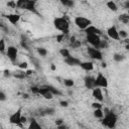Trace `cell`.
<instances>
[{
    "instance_id": "cell-1",
    "label": "cell",
    "mask_w": 129,
    "mask_h": 129,
    "mask_svg": "<svg viewBox=\"0 0 129 129\" xmlns=\"http://www.w3.org/2000/svg\"><path fill=\"white\" fill-rule=\"evenodd\" d=\"M102 120V125L105 127H108L109 129H113L117 123V115L113 113L112 111H109L107 114L104 115Z\"/></svg>"
},
{
    "instance_id": "cell-2",
    "label": "cell",
    "mask_w": 129,
    "mask_h": 129,
    "mask_svg": "<svg viewBox=\"0 0 129 129\" xmlns=\"http://www.w3.org/2000/svg\"><path fill=\"white\" fill-rule=\"evenodd\" d=\"M53 25L57 30L61 31L63 34L68 33L69 28H70V23L64 17H56V18H54Z\"/></svg>"
},
{
    "instance_id": "cell-3",
    "label": "cell",
    "mask_w": 129,
    "mask_h": 129,
    "mask_svg": "<svg viewBox=\"0 0 129 129\" xmlns=\"http://www.w3.org/2000/svg\"><path fill=\"white\" fill-rule=\"evenodd\" d=\"M75 24L77 27H79L80 29H86L87 27H89L90 25H92V22L90 19L83 17V16H77L75 17Z\"/></svg>"
},
{
    "instance_id": "cell-4",
    "label": "cell",
    "mask_w": 129,
    "mask_h": 129,
    "mask_svg": "<svg viewBox=\"0 0 129 129\" xmlns=\"http://www.w3.org/2000/svg\"><path fill=\"white\" fill-rule=\"evenodd\" d=\"M94 85H95V88H107L108 87V80L102 73H99L97 75V78H95Z\"/></svg>"
},
{
    "instance_id": "cell-5",
    "label": "cell",
    "mask_w": 129,
    "mask_h": 129,
    "mask_svg": "<svg viewBox=\"0 0 129 129\" xmlns=\"http://www.w3.org/2000/svg\"><path fill=\"white\" fill-rule=\"evenodd\" d=\"M86 39L92 45V47H95V48L99 49V45H100V42H101V38H100L99 35H97V34H86Z\"/></svg>"
},
{
    "instance_id": "cell-6",
    "label": "cell",
    "mask_w": 129,
    "mask_h": 129,
    "mask_svg": "<svg viewBox=\"0 0 129 129\" xmlns=\"http://www.w3.org/2000/svg\"><path fill=\"white\" fill-rule=\"evenodd\" d=\"M21 112H22V110H21V108H19L17 111H15L13 114H11L10 117H9V122H10L11 124H14V125L22 126V124L20 123V118H21V116H22Z\"/></svg>"
},
{
    "instance_id": "cell-7",
    "label": "cell",
    "mask_w": 129,
    "mask_h": 129,
    "mask_svg": "<svg viewBox=\"0 0 129 129\" xmlns=\"http://www.w3.org/2000/svg\"><path fill=\"white\" fill-rule=\"evenodd\" d=\"M87 51H88L89 56L92 57L93 59H98V60H102L103 59V54H102L100 49L91 46V47H88Z\"/></svg>"
},
{
    "instance_id": "cell-8",
    "label": "cell",
    "mask_w": 129,
    "mask_h": 129,
    "mask_svg": "<svg viewBox=\"0 0 129 129\" xmlns=\"http://www.w3.org/2000/svg\"><path fill=\"white\" fill-rule=\"evenodd\" d=\"M17 53H18V50L15 46H8L7 49H6V54L8 56V58L11 60V61H15L16 58H17Z\"/></svg>"
},
{
    "instance_id": "cell-9",
    "label": "cell",
    "mask_w": 129,
    "mask_h": 129,
    "mask_svg": "<svg viewBox=\"0 0 129 129\" xmlns=\"http://www.w3.org/2000/svg\"><path fill=\"white\" fill-rule=\"evenodd\" d=\"M107 34L110 38L114 39V40H119L120 37H119V34H118V30L115 26H111L107 29Z\"/></svg>"
},
{
    "instance_id": "cell-10",
    "label": "cell",
    "mask_w": 129,
    "mask_h": 129,
    "mask_svg": "<svg viewBox=\"0 0 129 129\" xmlns=\"http://www.w3.org/2000/svg\"><path fill=\"white\" fill-rule=\"evenodd\" d=\"M38 94H40L44 99L46 100H51L53 98V95L49 92L48 87H43V88H39L38 90Z\"/></svg>"
},
{
    "instance_id": "cell-11",
    "label": "cell",
    "mask_w": 129,
    "mask_h": 129,
    "mask_svg": "<svg viewBox=\"0 0 129 129\" xmlns=\"http://www.w3.org/2000/svg\"><path fill=\"white\" fill-rule=\"evenodd\" d=\"M92 95L99 102H102L104 100V96H103L101 88H94V89H92Z\"/></svg>"
},
{
    "instance_id": "cell-12",
    "label": "cell",
    "mask_w": 129,
    "mask_h": 129,
    "mask_svg": "<svg viewBox=\"0 0 129 129\" xmlns=\"http://www.w3.org/2000/svg\"><path fill=\"white\" fill-rule=\"evenodd\" d=\"M85 32H86V34H97L99 36L102 34L101 30L99 28H97L96 26H94V25H90L89 27H87L85 29Z\"/></svg>"
},
{
    "instance_id": "cell-13",
    "label": "cell",
    "mask_w": 129,
    "mask_h": 129,
    "mask_svg": "<svg viewBox=\"0 0 129 129\" xmlns=\"http://www.w3.org/2000/svg\"><path fill=\"white\" fill-rule=\"evenodd\" d=\"M64 62L69 66H80L81 63V60L77 57H74L72 55H70L69 57H66L64 58Z\"/></svg>"
},
{
    "instance_id": "cell-14",
    "label": "cell",
    "mask_w": 129,
    "mask_h": 129,
    "mask_svg": "<svg viewBox=\"0 0 129 129\" xmlns=\"http://www.w3.org/2000/svg\"><path fill=\"white\" fill-rule=\"evenodd\" d=\"M6 17H7L8 21H9L11 24H16V23L20 20V15H19V14H16V13L8 14Z\"/></svg>"
},
{
    "instance_id": "cell-15",
    "label": "cell",
    "mask_w": 129,
    "mask_h": 129,
    "mask_svg": "<svg viewBox=\"0 0 129 129\" xmlns=\"http://www.w3.org/2000/svg\"><path fill=\"white\" fill-rule=\"evenodd\" d=\"M84 82H85V87H86L87 89H94V88H95V85H94L95 79H94L93 77H90V76L86 77Z\"/></svg>"
},
{
    "instance_id": "cell-16",
    "label": "cell",
    "mask_w": 129,
    "mask_h": 129,
    "mask_svg": "<svg viewBox=\"0 0 129 129\" xmlns=\"http://www.w3.org/2000/svg\"><path fill=\"white\" fill-rule=\"evenodd\" d=\"M80 67L84 70V71H93L94 70V63L92 61H83L80 63Z\"/></svg>"
},
{
    "instance_id": "cell-17",
    "label": "cell",
    "mask_w": 129,
    "mask_h": 129,
    "mask_svg": "<svg viewBox=\"0 0 129 129\" xmlns=\"http://www.w3.org/2000/svg\"><path fill=\"white\" fill-rule=\"evenodd\" d=\"M34 5H35V2H34V1H28V0H25V4H24L23 9H26V10L33 11V12H34V11H35Z\"/></svg>"
},
{
    "instance_id": "cell-18",
    "label": "cell",
    "mask_w": 129,
    "mask_h": 129,
    "mask_svg": "<svg viewBox=\"0 0 129 129\" xmlns=\"http://www.w3.org/2000/svg\"><path fill=\"white\" fill-rule=\"evenodd\" d=\"M28 129H42V128L35 119H31V121L29 123V126H28Z\"/></svg>"
},
{
    "instance_id": "cell-19",
    "label": "cell",
    "mask_w": 129,
    "mask_h": 129,
    "mask_svg": "<svg viewBox=\"0 0 129 129\" xmlns=\"http://www.w3.org/2000/svg\"><path fill=\"white\" fill-rule=\"evenodd\" d=\"M94 117L97 119H101L104 117V112L102 109H95L94 110Z\"/></svg>"
},
{
    "instance_id": "cell-20",
    "label": "cell",
    "mask_w": 129,
    "mask_h": 129,
    "mask_svg": "<svg viewBox=\"0 0 129 129\" xmlns=\"http://www.w3.org/2000/svg\"><path fill=\"white\" fill-rule=\"evenodd\" d=\"M107 7L112 11H117L118 10V6L114 1H108L107 2Z\"/></svg>"
},
{
    "instance_id": "cell-21",
    "label": "cell",
    "mask_w": 129,
    "mask_h": 129,
    "mask_svg": "<svg viewBox=\"0 0 129 129\" xmlns=\"http://www.w3.org/2000/svg\"><path fill=\"white\" fill-rule=\"evenodd\" d=\"M119 20H120L122 23H124V24H128V23H129V15L126 14V13L121 14V15L119 16Z\"/></svg>"
},
{
    "instance_id": "cell-22",
    "label": "cell",
    "mask_w": 129,
    "mask_h": 129,
    "mask_svg": "<svg viewBox=\"0 0 129 129\" xmlns=\"http://www.w3.org/2000/svg\"><path fill=\"white\" fill-rule=\"evenodd\" d=\"M59 54L66 58V57H69L71 55V52H70V50L68 48H60L59 49Z\"/></svg>"
},
{
    "instance_id": "cell-23",
    "label": "cell",
    "mask_w": 129,
    "mask_h": 129,
    "mask_svg": "<svg viewBox=\"0 0 129 129\" xmlns=\"http://www.w3.org/2000/svg\"><path fill=\"white\" fill-rule=\"evenodd\" d=\"M113 58H114L115 61L120 62V61H122V60L124 59V55L121 54V53H114V54H113Z\"/></svg>"
},
{
    "instance_id": "cell-24",
    "label": "cell",
    "mask_w": 129,
    "mask_h": 129,
    "mask_svg": "<svg viewBox=\"0 0 129 129\" xmlns=\"http://www.w3.org/2000/svg\"><path fill=\"white\" fill-rule=\"evenodd\" d=\"M63 84H64L66 87H68V88H72V87L74 86L75 82H74L72 79H64V80H63Z\"/></svg>"
},
{
    "instance_id": "cell-25",
    "label": "cell",
    "mask_w": 129,
    "mask_h": 129,
    "mask_svg": "<svg viewBox=\"0 0 129 129\" xmlns=\"http://www.w3.org/2000/svg\"><path fill=\"white\" fill-rule=\"evenodd\" d=\"M37 52H38V54L40 56H46V54H47V50L44 47H38L37 48Z\"/></svg>"
},
{
    "instance_id": "cell-26",
    "label": "cell",
    "mask_w": 129,
    "mask_h": 129,
    "mask_svg": "<svg viewBox=\"0 0 129 129\" xmlns=\"http://www.w3.org/2000/svg\"><path fill=\"white\" fill-rule=\"evenodd\" d=\"M61 4H63L64 6H68V7H73L74 6V1H71V0H62L61 1Z\"/></svg>"
},
{
    "instance_id": "cell-27",
    "label": "cell",
    "mask_w": 129,
    "mask_h": 129,
    "mask_svg": "<svg viewBox=\"0 0 129 129\" xmlns=\"http://www.w3.org/2000/svg\"><path fill=\"white\" fill-rule=\"evenodd\" d=\"M118 34H119V37H120V38H127V37H128V33H127V31H125V30H120V31H118Z\"/></svg>"
},
{
    "instance_id": "cell-28",
    "label": "cell",
    "mask_w": 129,
    "mask_h": 129,
    "mask_svg": "<svg viewBox=\"0 0 129 129\" xmlns=\"http://www.w3.org/2000/svg\"><path fill=\"white\" fill-rule=\"evenodd\" d=\"M18 67H19V69H21V70H26V69L28 68V63H27L26 61H22V62H20V63L18 64Z\"/></svg>"
},
{
    "instance_id": "cell-29",
    "label": "cell",
    "mask_w": 129,
    "mask_h": 129,
    "mask_svg": "<svg viewBox=\"0 0 129 129\" xmlns=\"http://www.w3.org/2000/svg\"><path fill=\"white\" fill-rule=\"evenodd\" d=\"M106 47H108V42L106 40H101L100 45H99V49L100 48H106Z\"/></svg>"
},
{
    "instance_id": "cell-30",
    "label": "cell",
    "mask_w": 129,
    "mask_h": 129,
    "mask_svg": "<svg viewBox=\"0 0 129 129\" xmlns=\"http://www.w3.org/2000/svg\"><path fill=\"white\" fill-rule=\"evenodd\" d=\"M92 107L94 108V109H102V104L101 103H99V102H94L93 104H92Z\"/></svg>"
},
{
    "instance_id": "cell-31",
    "label": "cell",
    "mask_w": 129,
    "mask_h": 129,
    "mask_svg": "<svg viewBox=\"0 0 129 129\" xmlns=\"http://www.w3.org/2000/svg\"><path fill=\"white\" fill-rule=\"evenodd\" d=\"M6 48V45H5V41L3 39H0V51H4Z\"/></svg>"
},
{
    "instance_id": "cell-32",
    "label": "cell",
    "mask_w": 129,
    "mask_h": 129,
    "mask_svg": "<svg viewBox=\"0 0 129 129\" xmlns=\"http://www.w3.org/2000/svg\"><path fill=\"white\" fill-rule=\"evenodd\" d=\"M6 99H7V97H6L5 93H4V92H2V91H0V102L5 101Z\"/></svg>"
},
{
    "instance_id": "cell-33",
    "label": "cell",
    "mask_w": 129,
    "mask_h": 129,
    "mask_svg": "<svg viewBox=\"0 0 129 129\" xmlns=\"http://www.w3.org/2000/svg\"><path fill=\"white\" fill-rule=\"evenodd\" d=\"M63 36H64V34H63V33L56 35V41H57V42H61V41H62V39H63Z\"/></svg>"
},
{
    "instance_id": "cell-34",
    "label": "cell",
    "mask_w": 129,
    "mask_h": 129,
    "mask_svg": "<svg viewBox=\"0 0 129 129\" xmlns=\"http://www.w3.org/2000/svg\"><path fill=\"white\" fill-rule=\"evenodd\" d=\"M38 90H39V88H38V87H35V86H32V87L30 88V91H31L32 93H34V94H38Z\"/></svg>"
},
{
    "instance_id": "cell-35",
    "label": "cell",
    "mask_w": 129,
    "mask_h": 129,
    "mask_svg": "<svg viewBox=\"0 0 129 129\" xmlns=\"http://www.w3.org/2000/svg\"><path fill=\"white\" fill-rule=\"evenodd\" d=\"M54 123H55V125H56V126H59V125L63 124V120H62L61 118H57V119L54 121Z\"/></svg>"
},
{
    "instance_id": "cell-36",
    "label": "cell",
    "mask_w": 129,
    "mask_h": 129,
    "mask_svg": "<svg viewBox=\"0 0 129 129\" xmlns=\"http://www.w3.org/2000/svg\"><path fill=\"white\" fill-rule=\"evenodd\" d=\"M59 105H60L61 107L67 108V107L69 106V102H68V101H60V102H59Z\"/></svg>"
},
{
    "instance_id": "cell-37",
    "label": "cell",
    "mask_w": 129,
    "mask_h": 129,
    "mask_svg": "<svg viewBox=\"0 0 129 129\" xmlns=\"http://www.w3.org/2000/svg\"><path fill=\"white\" fill-rule=\"evenodd\" d=\"M8 6H11L12 8H16V2H13V1H10V2H8V4H7Z\"/></svg>"
},
{
    "instance_id": "cell-38",
    "label": "cell",
    "mask_w": 129,
    "mask_h": 129,
    "mask_svg": "<svg viewBox=\"0 0 129 129\" xmlns=\"http://www.w3.org/2000/svg\"><path fill=\"white\" fill-rule=\"evenodd\" d=\"M26 121H27V118H26L25 116H21V118H20V123H21V124H24V123H26Z\"/></svg>"
},
{
    "instance_id": "cell-39",
    "label": "cell",
    "mask_w": 129,
    "mask_h": 129,
    "mask_svg": "<svg viewBox=\"0 0 129 129\" xmlns=\"http://www.w3.org/2000/svg\"><path fill=\"white\" fill-rule=\"evenodd\" d=\"M56 129H68V126H67V125H64V124H61V125L57 126V127H56Z\"/></svg>"
},
{
    "instance_id": "cell-40",
    "label": "cell",
    "mask_w": 129,
    "mask_h": 129,
    "mask_svg": "<svg viewBox=\"0 0 129 129\" xmlns=\"http://www.w3.org/2000/svg\"><path fill=\"white\" fill-rule=\"evenodd\" d=\"M45 112H46V114H53L54 110H53V109H47Z\"/></svg>"
},
{
    "instance_id": "cell-41",
    "label": "cell",
    "mask_w": 129,
    "mask_h": 129,
    "mask_svg": "<svg viewBox=\"0 0 129 129\" xmlns=\"http://www.w3.org/2000/svg\"><path fill=\"white\" fill-rule=\"evenodd\" d=\"M4 76H5V77H9V76H10V72H9L8 70H5V71H4Z\"/></svg>"
},
{
    "instance_id": "cell-42",
    "label": "cell",
    "mask_w": 129,
    "mask_h": 129,
    "mask_svg": "<svg viewBox=\"0 0 129 129\" xmlns=\"http://www.w3.org/2000/svg\"><path fill=\"white\" fill-rule=\"evenodd\" d=\"M50 70H51V71H55V70H56V67H55V64L51 63V64H50Z\"/></svg>"
},
{
    "instance_id": "cell-43",
    "label": "cell",
    "mask_w": 129,
    "mask_h": 129,
    "mask_svg": "<svg viewBox=\"0 0 129 129\" xmlns=\"http://www.w3.org/2000/svg\"><path fill=\"white\" fill-rule=\"evenodd\" d=\"M25 74H26V75H27V76H30V75H31V74H32V71H27V72H26V73H25Z\"/></svg>"
},
{
    "instance_id": "cell-44",
    "label": "cell",
    "mask_w": 129,
    "mask_h": 129,
    "mask_svg": "<svg viewBox=\"0 0 129 129\" xmlns=\"http://www.w3.org/2000/svg\"><path fill=\"white\" fill-rule=\"evenodd\" d=\"M102 67H103V68H106V67H107V63H106V62H102Z\"/></svg>"
},
{
    "instance_id": "cell-45",
    "label": "cell",
    "mask_w": 129,
    "mask_h": 129,
    "mask_svg": "<svg viewBox=\"0 0 129 129\" xmlns=\"http://www.w3.org/2000/svg\"><path fill=\"white\" fill-rule=\"evenodd\" d=\"M23 98H24V99H27V98H28V95H27V94H23Z\"/></svg>"
}]
</instances>
